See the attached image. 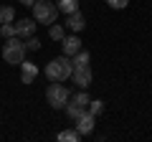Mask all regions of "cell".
I'll return each mask as SVG.
<instances>
[{"label": "cell", "mask_w": 152, "mask_h": 142, "mask_svg": "<svg viewBox=\"0 0 152 142\" xmlns=\"http://www.w3.org/2000/svg\"><path fill=\"white\" fill-rule=\"evenodd\" d=\"M71 71H74L71 56H58V59L48 61V66H46V79L48 81H66V79H71Z\"/></svg>", "instance_id": "6da1fadb"}, {"label": "cell", "mask_w": 152, "mask_h": 142, "mask_svg": "<svg viewBox=\"0 0 152 142\" xmlns=\"http://www.w3.org/2000/svg\"><path fill=\"white\" fill-rule=\"evenodd\" d=\"M3 59H5V64L20 66V61L26 59V41L18 38V36L5 38V46H3Z\"/></svg>", "instance_id": "7a4b0ae2"}, {"label": "cell", "mask_w": 152, "mask_h": 142, "mask_svg": "<svg viewBox=\"0 0 152 142\" xmlns=\"http://www.w3.org/2000/svg\"><path fill=\"white\" fill-rule=\"evenodd\" d=\"M58 18V8L53 5V0H36L33 3V20L43 23V26H51Z\"/></svg>", "instance_id": "3957f363"}, {"label": "cell", "mask_w": 152, "mask_h": 142, "mask_svg": "<svg viewBox=\"0 0 152 142\" xmlns=\"http://www.w3.org/2000/svg\"><path fill=\"white\" fill-rule=\"evenodd\" d=\"M46 99H48V104L53 107V109H64L66 102L71 99V91L61 81H51V86L46 89Z\"/></svg>", "instance_id": "277c9868"}, {"label": "cell", "mask_w": 152, "mask_h": 142, "mask_svg": "<svg viewBox=\"0 0 152 142\" xmlns=\"http://www.w3.org/2000/svg\"><path fill=\"white\" fill-rule=\"evenodd\" d=\"M91 66L84 64V66H74V71H71V81L76 84L79 89H89L91 86Z\"/></svg>", "instance_id": "5b68a950"}, {"label": "cell", "mask_w": 152, "mask_h": 142, "mask_svg": "<svg viewBox=\"0 0 152 142\" xmlns=\"http://www.w3.org/2000/svg\"><path fill=\"white\" fill-rule=\"evenodd\" d=\"M74 122H76V127H74V130L79 132L81 137L91 135V132H94V127H96V117H94V114H89V112H84L81 117H76Z\"/></svg>", "instance_id": "8992f818"}, {"label": "cell", "mask_w": 152, "mask_h": 142, "mask_svg": "<svg viewBox=\"0 0 152 142\" xmlns=\"http://www.w3.org/2000/svg\"><path fill=\"white\" fill-rule=\"evenodd\" d=\"M13 26H15V36H18V38H28V36L36 33V26H38V23L33 20V18H23V20H15Z\"/></svg>", "instance_id": "52a82bcc"}, {"label": "cell", "mask_w": 152, "mask_h": 142, "mask_svg": "<svg viewBox=\"0 0 152 142\" xmlns=\"http://www.w3.org/2000/svg\"><path fill=\"white\" fill-rule=\"evenodd\" d=\"M38 79V66L33 64V61H20V81L23 84H33Z\"/></svg>", "instance_id": "ba28073f"}, {"label": "cell", "mask_w": 152, "mask_h": 142, "mask_svg": "<svg viewBox=\"0 0 152 142\" xmlns=\"http://www.w3.org/2000/svg\"><path fill=\"white\" fill-rule=\"evenodd\" d=\"M61 48H64V56H74L76 51H81V38L79 36H64L61 38Z\"/></svg>", "instance_id": "9c48e42d"}, {"label": "cell", "mask_w": 152, "mask_h": 142, "mask_svg": "<svg viewBox=\"0 0 152 142\" xmlns=\"http://www.w3.org/2000/svg\"><path fill=\"white\" fill-rule=\"evenodd\" d=\"M84 26H86V20H84V15H81L79 10H76V13H69V15H66V28H69V31L79 33V31H84Z\"/></svg>", "instance_id": "30bf717a"}, {"label": "cell", "mask_w": 152, "mask_h": 142, "mask_svg": "<svg viewBox=\"0 0 152 142\" xmlns=\"http://www.w3.org/2000/svg\"><path fill=\"white\" fill-rule=\"evenodd\" d=\"M56 8H58V13L69 15V13L79 10V0H56Z\"/></svg>", "instance_id": "8fae6325"}, {"label": "cell", "mask_w": 152, "mask_h": 142, "mask_svg": "<svg viewBox=\"0 0 152 142\" xmlns=\"http://www.w3.org/2000/svg\"><path fill=\"white\" fill-rule=\"evenodd\" d=\"M69 102H71V104H76V107H84V109H86V107H89V102H91V99H89L86 89H81V91H79V94H74V97H71Z\"/></svg>", "instance_id": "7c38bea8"}, {"label": "cell", "mask_w": 152, "mask_h": 142, "mask_svg": "<svg viewBox=\"0 0 152 142\" xmlns=\"http://www.w3.org/2000/svg\"><path fill=\"white\" fill-rule=\"evenodd\" d=\"M15 20V10L10 5H0V23H13Z\"/></svg>", "instance_id": "4fadbf2b"}, {"label": "cell", "mask_w": 152, "mask_h": 142, "mask_svg": "<svg viewBox=\"0 0 152 142\" xmlns=\"http://www.w3.org/2000/svg\"><path fill=\"white\" fill-rule=\"evenodd\" d=\"M58 140L61 142H79L81 135H79L76 130H64V132H58Z\"/></svg>", "instance_id": "5bb4252c"}, {"label": "cell", "mask_w": 152, "mask_h": 142, "mask_svg": "<svg viewBox=\"0 0 152 142\" xmlns=\"http://www.w3.org/2000/svg\"><path fill=\"white\" fill-rule=\"evenodd\" d=\"M84 107H76V104H71V102H66V114H69V119H76V117H81L84 114Z\"/></svg>", "instance_id": "9a60e30c"}, {"label": "cell", "mask_w": 152, "mask_h": 142, "mask_svg": "<svg viewBox=\"0 0 152 142\" xmlns=\"http://www.w3.org/2000/svg\"><path fill=\"white\" fill-rule=\"evenodd\" d=\"M86 112L89 114H94V117H99L104 112V102H99V99H91V102H89V107H86Z\"/></svg>", "instance_id": "2e32d148"}, {"label": "cell", "mask_w": 152, "mask_h": 142, "mask_svg": "<svg viewBox=\"0 0 152 142\" xmlns=\"http://www.w3.org/2000/svg\"><path fill=\"white\" fill-rule=\"evenodd\" d=\"M48 36L53 41H61L66 36V31H64V26H58V23H51V31H48Z\"/></svg>", "instance_id": "e0dca14e"}, {"label": "cell", "mask_w": 152, "mask_h": 142, "mask_svg": "<svg viewBox=\"0 0 152 142\" xmlns=\"http://www.w3.org/2000/svg\"><path fill=\"white\" fill-rule=\"evenodd\" d=\"M26 41V51H41V41L36 38V36H28V38H23Z\"/></svg>", "instance_id": "ac0fdd59"}, {"label": "cell", "mask_w": 152, "mask_h": 142, "mask_svg": "<svg viewBox=\"0 0 152 142\" xmlns=\"http://www.w3.org/2000/svg\"><path fill=\"white\" fill-rule=\"evenodd\" d=\"M0 36H5V38L15 36V26L13 23H0Z\"/></svg>", "instance_id": "d6986e66"}, {"label": "cell", "mask_w": 152, "mask_h": 142, "mask_svg": "<svg viewBox=\"0 0 152 142\" xmlns=\"http://www.w3.org/2000/svg\"><path fill=\"white\" fill-rule=\"evenodd\" d=\"M107 5H109V8H114V10H122V8L129 5V0H107Z\"/></svg>", "instance_id": "ffe728a7"}, {"label": "cell", "mask_w": 152, "mask_h": 142, "mask_svg": "<svg viewBox=\"0 0 152 142\" xmlns=\"http://www.w3.org/2000/svg\"><path fill=\"white\" fill-rule=\"evenodd\" d=\"M18 3H20V5H26V8H33V3H36V0H18Z\"/></svg>", "instance_id": "44dd1931"}]
</instances>
